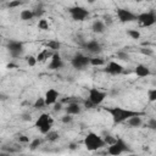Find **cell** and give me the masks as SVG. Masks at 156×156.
<instances>
[{"mask_svg":"<svg viewBox=\"0 0 156 156\" xmlns=\"http://www.w3.org/2000/svg\"><path fill=\"white\" fill-rule=\"evenodd\" d=\"M104 110L110 113V116L112 117L113 122L119 124V123H123V122H127L130 117L133 116H144L143 112H139V111H133V110H128V108H123L121 106H113V107H104Z\"/></svg>","mask_w":156,"mask_h":156,"instance_id":"6da1fadb","label":"cell"},{"mask_svg":"<svg viewBox=\"0 0 156 156\" xmlns=\"http://www.w3.org/2000/svg\"><path fill=\"white\" fill-rule=\"evenodd\" d=\"M83 144H84L85 149L89 151H96V150H99L106 145L105 140L100 135H98L96 133H93V132H90L85 135Z\"/></svg>","mask_w":156,"mask_h":156,"instance_id":"7a4b0ae2","label":"cell"},{"mask_svg":"<svg viewBox=\"0 0 156 156\" xmlns=\"http://www.w3.org/2000/svg\"><path fill=\"white\" fill-rule=\"evenodd\" d=\"M52 123H54V119L49 113H41L35 121V127L39 129L41 134H46L51 130Z\"/></svg>","mask_w":156,"mask_h":156,"instance_id":"3957f363","label":"cell"},{"mask_svg":"<svg viewBox=\"0 0 156 156\" xmlns=\"http://www.w3.org/2000/svg\"><path fill=\"white\" fill-rule=\"evenodd\" d=\"M128 150H129V149H128V145H127L126 141H124L123 139H121V138H117V140H116L113 144L108 145V147H107V152H108L110 155H113V156L121 155V154H123V152H126V151H128Z\"/></svg>","mask_w":156,"mask_h":156,"instance_id":"277c9868","label":"cell"},{"mask_svg":"<svg viewBox=\"0 0 156 156\" xmlns=\"http://www.w3.org/2000/svg\"><path fill=\"white\" fill-rule=\"evenodd\" d=\"M136 21L139 22V24L141 27H151L156 23V15L154 11H149V12H143L140 15H138Z\"/></svg>","mask_w":156,"mask_h":156,"instance_id":"5b68a950","label":"cell"},{"mask_svg":"<svg viewBox=\"0 0 156 156\" xmlns=\"http://www.w3.org/2000/svg\"><path fill=\"white\" fill-rule=\"evenodd\" d=\"M68 13L74 21H84L89 16V11L83 6H72L68 9Z\"/></svg>","mask_w":156,"mask_h":156,"instance_id":"8992f818","label":"cell"},{"mask_svg":"<svg viewBox=\"0 0 156 156\" xmlns=\"http://www.w3.org/2000/svg\"><path fill=\"white\" fill-rule=\"evenodd\" d=\"M71 63L77 69H84L85 67H88L90 65V57H88V56H85L83 54H76L72 57Z\"/></svg>","mask_w":156,"mask_h":156,"instance_id":"52a82bcc","label":"cell"},{"mask_svg":"<svg viewBox=\"0 0 156 156\" xmlns=\"http://www.w3.org/2000/svg\"><path fill=\"white\" fill-rule=\"evenodd\" d=\"M105 98H106V93H105V91H101V90L98 89V88H90V89H89V96H88V99H89L95 106L102 104V101L105 100Z\"/></svg>","mask_w":156,"mask_h":156,"instance_id":"ba28073f","label":"cell"},{"mask_svg":"<svg viewBox=\"0 0 156 156\" xmlns=\"http://www.w3.org/2000/svg\"><path fill=\"white\" fill-rule=\"evenodd\" d=\"M7 49L11 54L12 57H18L23 54V43L18 41V40H10L7 43Z\"/></svg>","mask_w":156,"mask_h":156,"instance_id":"9c48e42d","label":"cell"},{"mask_svg":"<svg viewBox=\"0 0 156 156\" xmlns=\"http://www.w3.org/2000/svg\"><path fill=\"white\" fill-rule=\"evenodd\" d=\"M117 17L119 20V22L122 23H128V22H133L136 21L138 15H134L133 12H130L127 9H117Z\"/></svg>","mask_w":156,"mask_h":156,"instance_id":"30bf717a","label":"cell"},{"mask_svg":"<svg viewBox=\"0 0 156 156\" xmlns=\"http://www.w3.org/2000/svg\"><path fill=\"white\" fill-rule=\"evenodd\" d=\"M58 96H60V94H58V91H57L56 89H54V88L48 89V90H46V93H45V95H44V99H45L46 106H50V105L56 104V101H57Z\"/></svg>","mask_w":156,"mask_h":156,"instance_id":"8fae6325","label":"cell"},{"mask_svg":"<svg viewBox=\"0 0 156 156\" xmlns=\"http://www.w3.org/2000/svg\"><path fill=\"white\" fill-rule=\"evenodd\" d=\"M107 73L112 74V76H117V74H121L123 73V66L116 61H110L108 65L106 66V69H105Z\"/></svg>","mask_w":156,"mask_h":156,"instance_id":"7c38bea8","label":"cell"},{"mask_svg":"<svg viewBox=\"0 0 156 156\" xmlns=\"http://www.w3.org/2000/svg\"><path fill=\"white\" fill-rule=\"evenodd\" d=\"M83 46L85 48V50H88V51L91 52V54H99V52H101V50H102L100 43L96 41V40H89V41L84 43Z\"/></svg>","mask_w":156,"mask_h":156,"instance_id":"4fadbf2b","label":"cell"},{"mask_svg":"<svg viewBox=\"0 0 156 156\" xmlns=\"http://www.w3.org/2000/svg\"><path fill=\"white\" fill-rule=\"evenodd\" d=\"M63 66V62H62V58L61 56L58 55V52H54V55L51 56V60H50V63L48 66L49 69H58Z\"/></svg>","mask_w":156,"mask_h":156,"instance_id":"5bb4252c","label":"cell"},{"mask_svg":"<svg viewBox=\"0 0 156 156\" xmlns=\"http://www.w3.org/2000/svg\"><path fill=\"white\" fill-rule=\"evenodd\" d=\"M80 111H82L80 105H79L78 102H76V101L68 102V105L66 106V113H68V115H72V116H74V115H79Z\"/></svg>","mask_w":156,"mask_h":156,"instance_id":"9a60e30c","label":"cell"},{"mask_svg":"<svg viewBox=\"0 0 156 156\" xmlns=\"http://www.w3.org/2000/svg\"><path fill=\"white\" fill-rule=\"evenodd\" d=\"M134 72H135V74L138 76V77H140V78H144V77H147V76H150V68L147 67V66H145V65H136V67H135V69H134Z\"/></svg>","mask_w":156,"mask_h":156,"instance_id":"2e32d148","label":"cell"},{"mask_svg":"<svg viewBox=\"0 0 156 156\" xmlns=\"http://www.w3.org/2000/svg\"><path fill=\"white\" fill-rule=\"evenodd\" d=\"M91 29H93L94 33L101 34V33L105 32V29H106V24H105V22H102V21H100V20H96V21L93 22V24H91Z\"/></svg>","mask_w":156,"mask_h":156,"instance_id":"e0dca14e","label":"cell"},{"mask_svg":"<svg viewBox=\"0 0 156 156\" xmlns=\"http://www.w3.org/2000/svg\"><path fill=\"white\" fill-rule=\"evenodd\" d=\"M127 123H128V126L129 127H132V128H138V127H140L141 124H143V119H141V116H133V117H130L128 121H127Z\"/></svg>","mask_w":156,"mask_h":156,"instance_id":"ac0fdd59","label":"cell"},{"mask_svg":"<svg viewBox=\"0 0 156 156\" xmlns=\"http://www.w3.org/2000/svg\"><path fill=\"white\" fill-rule=\"evenodd\" d=\"M20 17L22 21H29L34 18V11L33 10H22L20 13Z\"/></svg>","mask_w":156,"mask_h":156,"instance_id":"d6986e66","label":"cell"},{"mask_svg":"<svg viewBox=\"0 0 156 156\" xmlns=\"http://www.w3.org/2000/svg\"><path fill=\"white\" fill-rule=\"evenodd\" d=\"M46 46H48V49L51 50V51H57V50H60V48H61V43H60L58 40H50V41H48Z\"/></svg>","mask_w":156,"mask_h":156,"instance_id":"ffe728a7","label":"cell"},{"mask_svg":"<svg viewBox=\"0 0 156 156\" xmlns=\"http://www.w3.org/2000/svg\"><path fill=\"white\" fill-rule=\"evenodd\" d=\"M45 135H46V140H49V141H51V143L58 140V138H60V134H58L57 132H55V130H50V132L46 133Z\"/></svg>","mask_w":156,"mask_h":156,"instance_id":"44dd1931","label":"cell"},{"mask_svg":"<svg viewBox=\"0 0 156 156\" xmlns=\"http://www.w3.org/2000/svg\"><path fill=\"white\" fill-rule=\"evenodd\" d=\"M105 60L102 57H90V66H104Z\"/></svg>","mask_w":156,"mask_h":156,"instance_id":"7402d4cb","label":"cell"},{"mask_svg":"<svg viewBox=\"0 0 156 156\" xmlns=\"http://www.w3.org/2000/svg\"><path fill=\"white\" fill-rule=\"evenodd\" d=\"M46 106V102H45V99L44 98H38L33 105L34 108H44Z\"/></svg>","mask_w":156,"mask_h":156,"instance_id":"603a6c76","label":"cell"},{"mask_svg":"<svg viewBox=\"0 0 156 156\" xmlns=\"http://www.w3.org/2000/svg\"><path fill=\"white\" fill-rule=\"evenodd\" d=\"M38 28L41 29V30H48V29H49V22H48L45 18H39Z\"/></svg>","mask_w":156,"mask_h":156,"instance_id":"cb8c5ba5","label":"cell"},{"mask_svg":"<svg viewBox=\"0 0 156 156\" xmlns=\"http://www.w3.org/2000/svg\"><path fill=\"white\" fill-rule=\"evenodd\" d=\"M26 1L23 0H11L9 4H7V7L9 9H16V7H20L21 5H23Z\"/></svg>","mask_w":156,"mask_h":156,"instance_id":"d4e9b609","label":"cell"},{"mask_svg":"<svg viewBox=\"0 0 156 156\" xmlns=\"http://www.w3.org/2000/svg\"><path fill=\"white\" fill-rule=\"evenodd\" d=\"M43 143V140L41 139H39V138H35L34 140H32L30 143H29V149L32 150V151H34L37 147H39V145Z\"/></svg>","mask_w":156,"mask_h":156,"instance_id":"484cf974","label":"cell"},{"mask_svg":"<svg viewBox=\"0 0 156 156\" xmlns=\"http://www.w3.org/2000/svg\"><path fill=\"white\" fill-rule=\"evenodd\" d=\"M127 34H128L132 39H135V40L140 38V32L136 30V29H128V30H127Z\"/></svg>","mask_w":156,"mask_h":156,"instance_id":"4316f807","label":"cell"},{"mask_svg":"<svg viewBox=\"0 0 156 156\" xmlns=\"http://www.w3.org/2000/svg\"><path fill=\"white\" fill-rule=\"evenodd\" d=\"M26 61H27L28 66H30V67L35 66V65H37V62H38V60H37V56H33V55H29V56H27V57H26Z\"/></svg>","mask_w":156,"mask_h":156,"instance_id":"83f0119b","label":"cell"},{"mask_svg":"<svg viewBox=\"0 0 156 156\" xmlns=\"http://www.w3.org/2000/svg\"><path fill=\"white\" fill-rule=\"evenodd\" d=\"M147 99L150 102L156 101V89H149L147 90Z\"/></svg>","mask_w":156,"mask_h":156,"instance_id":"f1b7e54d","label":"cell"},{"mask_svg":"<svg viewBox=\"0 0 156 156\" xmlns=\"http://www.w3.org/2000/svg\"><path fill=\"white\" fill-rule=\"evenodd\" d=\"M117 57L119 60H122V61H128L129 60V55L127 52H124V51H118L117 52Z\"/></svg>","mask_w":156,"mask_h":156,"instance_id":"f546056e","label":"cell"},{"mask_svg":"<svg viewBox=\"0 0 156 156\" xmlns=\"http://www.w3.org/2000/svg\"><path fill=\"white\" fill-rule=\"evenodd\" d=\"M146 127L150 128V129L156 130V119H155V118H150V119L147 121V123H146Z\"/></svg>","mask_w":156,"mask_h":156,"instance_id":"4dcf8cb0","label":"cell"},{"mask_svg":"<svg viewBox=\"0 0 156 156\" xmlns=\"http://www.w3.org/2000/svg\"><path fill=\"white\" fill-rule=\"evenodd\" d=\"M104 140H105V143H106L107 145H111V144H113V143H115L117 139H116V138H113L112 135H106Z\"/></svg>","mask_w":156,"mask_h":156,"instance_id":"1f68e13d","label":"cell"},{"mask_svg":"<svg viewBox=\"0 0 156 156\" xmlns=\"http://www.w3.org/2000/svg\"><path fill=\"white\" fill-rule=\"evenodd\" d=\"M140 52L144 54V55H147V56H151L154 54V51L150 49V48H141L140 49Z\"/></svg>","mask_w":156,"mask_h":156,"instance_id":"d6a6232c","label":"cell"},{"mask_svg":"<svg viewBox=\"0 0 156 156\" xmlns=\"http://www.w3.org/2000/svg\"><path fill=\"white\" fill-rule=\"evenodd\" d=\"M61 121L63 122V123H71L72 121H73V117H72V115H65L62 118H61Z\"/></svg>","mask_w":156,"mask_h":156,"instance_id":"836d02e7","label":"cell"},{"mask_svg":"<svg viewBox=\"0 0 156 156\" xmlns=\"http://www.w3.org/2000/svg\"><path fill=\"white\" fill-rule=\"evenodd\" d=\"M83 105H84V107L85 108H94L95 107V105L88 99V100H83Z\"/></svg>","mask_w":156,"mask_h":156,"instance_id":"e575fe53","label":"cell"},{"mask_svg":"<svg viewBox=\"0 0 156 156\" xmlns=\"http://www.w3.org/2000/svg\"><path fill=\"white\" fill-rule=\"evenodd\" d=\"M33 11H34V17H38V18H40L41 15L44 13V10H43V9H35V10H33Z\"/></svg>","mask_w":156,"mask_h":156,"instance_id":"d590c367","label":"cell"},{"mask_svg":"<svg viewBox=\"0 0 156 156\" xmlns=\"http://www.w3.org/2000/svg\"><path fill=\"white\" fill-rule=\"evenodd\" d=\"M18 141L26 144V143H29V138L26 136V135H20V136H18Z\"/></svg>","mask_w":156,"mask_h":156,"instance_id":"8d00e7d4","label":"cell"},{"mask_svg":"<svg viewBox=\"0 0 156 156\" xmlns=\"http://www.w3.org/2000/svg\"><path fill=\"white\" fill-rule=\"evenodd\" d=\"M61 108H62V104H61V102H60V104H57V102L54 104V110H55V111H60Z\"/></svg>","mask_w":156,"mask_h":156,"instance_id":"74e56055","label":"cell"},{"mask_svg":"<svg viewBox=\"0 0 156 156\" xmlns=\"http://www.w3.org/2000/svg\"><path fill=\"white\" fill-rule=\"evenodd\" d=\"M104 18H105V22H106V23H108V24L112 23V20H111L110 16H104Z\"/></svg>","mask_w":156,"mask_h":156,"instance_id":"f35d334b","label":"cell"},{"mask_svg":"<svg viewBox=\"0 0 156 156\" xmlns=\"http://www.w3.org/2000/svg\"><path fill=\"white\" fill-rule=\"evenodd\" d=\"M76 147H77V145H76V144H69V149H71V150H74Z\"/></svg>","mask_w":156,"mask_h":156,"instance_id":"ab89813d","label":"cell"},{"mask_svg":"<svg viewBox=\"0 0 156 156\" xmlns=\"http://www.w3.org/2000/svg\"><path fill=\"white\" fill-rule=\"evenodd\" d=\"M87 2H88V4H94L95 0H87Z\"/></svg>","mask_w":156,"mask_h":156,"instance_id":"60d3db41","label":"cell"},{"mask_svg":"<svg viewBox=\"0 0 156 156\" xmlns=\"http://www.w3.org/2000/svg\"><path fill=\"white\" fill-rule=\"evenodd\" d=\"M135 1H138V2H139V1H141V0H135Z\"/></svg>","mask_w":156,"mask_h":156,"instance_id":"b9f144b4","label":"cell"}]
</instances>
